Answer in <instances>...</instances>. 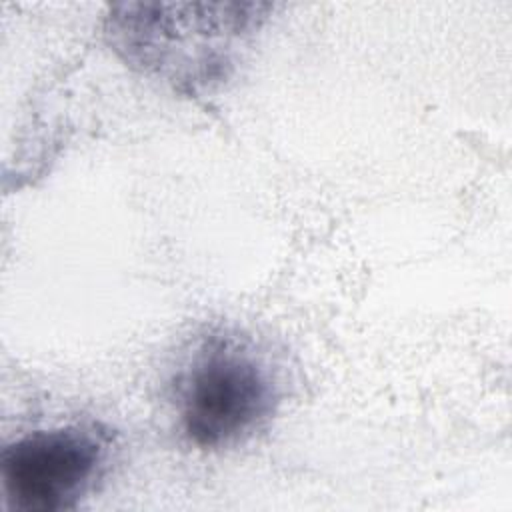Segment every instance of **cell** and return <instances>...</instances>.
<instances>
[{
    "label": "cell",
    "mask_w": 512,
    "mask_h": 512,
    "mask_svg": "<svg viewBox=\"0 0 512 512\" xmlns=\"http://www.w3.org/2000/svg\"><path fill=\"white\" fill-rule=\"evenodd\" d=\"M278 382L266 358L238 336L212 334L176 376L174 408L184 438L222 450L250 438L278 404Z\"/></svg>",
    "instance_id": "1"
},
{
    "label": "cell",
    "mask_w": 512,
    "mask_h": 512,
    "mask_svg": "<svg viewBox=\"0 0 512 512\" xmlns=\"http://www.w3.org/2000/svg\"><path fill=\"white\" fill-rule=\"evenodd\" d=\"M110 438L96 424L32 430L4 446L0 478L14 512L74 510L102 480Z\"/></svg>",
    "instance_id": "2"
},
{
    "label": "cell",
    "mask_w": 512,
    "mask_h": 512,
    "mask_svg": "<svg viewBox=\"0 0 512 512\" xmlns=\"http://www.w3.org/2000/svg\"><path fill=\"white\" fill-rule=\"evenodd\" d=\"M114 16V46L148 74L180 90L206 88L226 78L236 42H242L250 16Z\"/></svg>",
    "instance_id": "3"
}]
</instances>
